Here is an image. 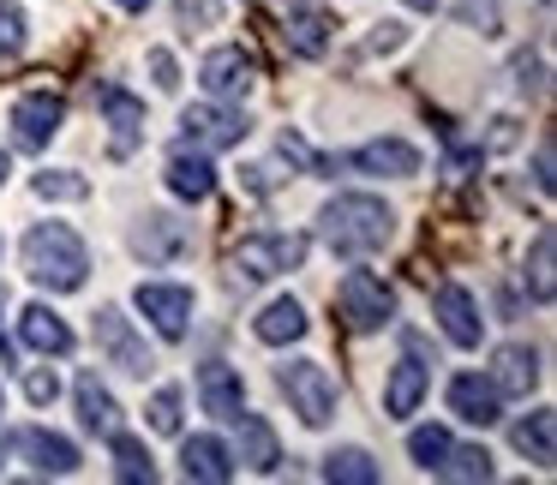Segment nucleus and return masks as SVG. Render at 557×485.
I'll use <instances>...</instances> for the list:
<instances>
[{
	"label": "nucleus",
	"instance_id": "obj_43",
	"mask_svg": "<svg viewBox=\"0 0 557 485\" xmlns=\"http://www.w3.org/2000/svg\"><path fill=\"white\" fill-rule=\"evenodd\" d=\"M7 174H13V162H7V150H0V186H7Z\"/></svg>",
	"mask_w": 557,
	"mask_h": 485
},
{
	"label": "nucleus",
	"instance_id": "obj_37",
	"mask_svg": "<svg viewBox=\"0 0 557 485\" xmlns=\"http://www.w3.org/2000/svg\"><path fill=\"white\" fill-rule=\"evenodd\" d=\"M25 396L37 401V408H49V401L61 396V377H54V372H42V365H37V372L25 377Z\"/></svg>",
	"mask_w": 557,
	"mask_h": 485
},
{
	"label": "nucleus",
	"instance_id": "obj_15",
	"mask_svg": "<svg viewBox=\"0 0 557 485\" xmlns=\"http://www.w3.org/2000/svg\"><path fill=\"white\" fill-rule=\"evenodd\" d=\"M181 473L198 480V485H222V480H234V449L222 444V437L198 432V437L181 444Z\"/></svg>",
	"mask_w": 557,
	"mask_h": 485
},
{
	"label": "nucleus",
	"instance_id": "obj_8",
	"mask_svg": "<svg viewBox=\"0 0 557 485\" xmlns=\"http://www.w3.org/2000/svg\"><path fill=\"white\" fill-rule=\"evenodd\" d=\"M138 312L157 324L162 341H181L186 324H193V288H174V282H138Z\"/></svg>",
	"mask_w": 557,
	"mask_h": 485
},
{
	"label": "nucleus",
	"instance_id": "obj_27",
	"mask_svg": "<svg viewBox=\"0 0 557 485\" xmlns=\"http://www.w3.org/2000/svg\"><path fill=\"white\" fill-rule=\"evenodd\" d=\"M282 37H288V49H294V54L318 61V54L330 49V18H324V13H294L288 25H282Z\"/></svg>",
	"mask_w": 557,
	"mask_h": 485
},
{
	"label": "nucleus",
	"instance_id": "obj_34",
	"mask_svg": "<svg viewBox=\"0 0 557 485\" xmlns=\"http://www.w3.org/2000/svg\"><path fill=\"white\" fill-rule=\"evenodd\" d=\"M145 413H150V432L174 437V432H181V389H157Z\"/></svg>",
	"mask_w": 557,
	"mask_h": 485
},
{
	"label": "nucleus",
	"instance_id": "obj_23",
	"mask_svg": "<svg viewBox=\"0 0 557 485\" xmlns=\"http://www.w3.org/2000/svg\"><path fill=\"white\" fill-rule=\"evenodd\" d=\"M18 449L30 456V468H37V473H73L78 468V449L66 444L61 432H42V425L18 432Z\"/></svg>",
	"mask_w": 557,
	"mask_h": 485
},
{
	"label": "nucleus",
	"instance_id": "obj_40",
	"mask_svg": "<svg viewBox=\"0 0 557 485\" xmlns=\"http://www.w3.org/2000/svg\"><path fill=\"white\" fill-rule=\"evenodd\" d=\"M114 7H126V13H145L150 0H114Z\"/></svg>",
	"mask_w": 557,
	"mask_h": 485
},
{
	"label": "nucleus",
	"instance_id": "obj_9",
	"mask_svg": "<svg viewBox=\"0 0 557 485\" xmlns=\"http://www.w3.org/2000/svg\"><path fill=\"white\" fill-rule=\"evenodd\" d=\"M432 318L444 324V336L456 341V348H480L485 318H480V306H473V294L461 288V282H437V294H432Z\"/></svg>",
	"mask_w": 557,
	"mask_h": 485
},
{
	"label": "nucleus",
	"instance_id": "obj_19",
	"mask_svg": "<svg viewBox=\"0 0 557 485\" xmlns=\"http://www.w3.org/2000/svg\"><path fill=\"white\" fill-rule=\"evenodd\" d=\"M73 401H78V420H85V432H97V437H114V432H121V408H114V396L97 384V372H78Z\"/></svg>",
	"mask_w": 557,
	"mask_h": 485
},
{
	"label": "nucleus",
	"instance_id": "obj_1",
	"mask_svg": "<svg viewBox=\"0 0 557 485\" xmlns=\"http://www.w3.org/2000/svg\"><path fill=\"white\" fill-rule=\"evenodd\" d=\"M389 234H396V216H389V204L372 192H342V198H330L324 216H318V240L330 246V258H348V264L384 252Z\"/></svg>",
	"mask_w": 557,
	"mask_h": 485
},
{
	"label": "nucleus",
	"instance_id": "obj_32",
	"mask_svg": "<svg viewBox=\"0 0 557 485\" xmlns=\"http://www.w3.org/2000/svg\"><path fill=\"white\" fill-rule=\"evenodd\" d=\"M408 456L420 461L425 473H437V461L449 456V432L444 425H420V432H408Z\"/></svg>",
	"mask_w": 557,
	"mask_h": 485
},
{
	"label": "nucleus",
	"instance_id": "obj_13",
	"mask_svg": "<svg viewBox=\"0 0 557 485\" xmlns=\"http://www.w3.org/2000/svg\"><path fill=\"white\" fill-rule=\"evenodd\" d=\"M354 174H389V181H413L420 174V150L408 145V138H372V145H360L348 157Z\"/></svg>",
	"mask_w": 557,
	"mask_h": 485
},
{
	"label": "nucleus",
	"instance_id": "obj_29",
	"mask_svg": "<svg viewBox=\"0 0 557 485\" xmlns=\"http://www.w3.org/2000/svg\"><path fill=\"white\" fill-rule=\"evenodd\" d=\"M114 473L121 480H157V461H150V449L138 444V437H126V432H114Z\"/></svg>",
	"mask_w": 557,
	"mask_h": 485
},
{
	"label": "nucleus",
	"instance_id": "obj_36",
	"mask_svg": "<svg viewBox=\"0 0 557 485\" xmlns=\"http://www.w3.org/2000/svg\"><path fill=\"white\" fill-rule=\"evenodd\" d=\"M456 18H461L468 30L480 25V37H497V30H504V18H497V0H461Z\"/></svg>",
	"mask_w": 557,
	"mask_h": 485
},
{
	"label": "nucleus",
	"instance_id": "obj_10",
	"mask_svg": "<svg viewBox=\"0 0 557 485\" xmlns=\"http://www.w3.org/2000/svg\"><path fill=\"white\" fill-rule=\"evenodd\" d=\"M61 121H66V102L54 97V90H30V97L13 102V138L25 150H42L54 133H61Z\"/></svg>",
	"mask_w": 557,
	"mask_h": 485
},
{
	"label": "nucleus",
	"instance_id": "obj_25",
	"mask_svg": "<svg viewBox=\"0 0 557 485\" xmlns=\"http://www.w3.org/2000/svg\"><path fill=\"white\" fill-rule=\"evenodd\" d=\"M258 341H270V348H282V341H300L306 336V306L300 300H270L264 312H258Z\"/></svg>",
	"mask_w": 557,
	"mask_h": 485
},
{
	"label": "nucleus",
	"instance_id": "obj_39",
	"mask_svg": "<svg viewBox=\"0 0 557 485\" xmlns=\"http://www.w3.org/2000/svg\"><path fill=\"white\" fill-rule=\"evenodd\" d=\"M533 181H540V192H552V145H540V157H533Z\"/></svg>",
	"mask_w": 557,
	"mask_h": 485
},
{
	"label": "nucleus",
	"instance_id": "obj_18",
	"mask_svg": "<svg viewBox=\"0 0 557 485\" xmlns=\"http://www.w3.org/2000/svg\"><path fill=\"white\" fill-rule=\"evenodd\" d=\"M97 102H102V114H109V126H114V157H126V150L138 145V133H145V102L126 97L121 85H102Z\"/></svg>",
	"mask_w": 557,
	"mask_h": 485
},
{
	"label": "nucleus",
	"instance_id": "obj_33",
	"mask_svg": "<svg viewBox=\"0 0 557 485\" xmlns=\"http://www.w3.org/2000/svg\"><path fill=\"white\" fill-rule=\"evenodd\" d=\"M90 186L78 181L73 169H49V174H37V198H54V204H73V198H85Z\"/></svg>",
	"mask_w": 557,
	"mask_h": 485
},
{
	"label": "nucleus",
	"instance_id": "obj_20",
	"mask_svg": "<svg viewBox=\"0 0 557 485\" xmlns=\"http://www.w3.org/2000/svg\"><path fill=\"white\" fill-rule=\"evenodd\" d=\"M133 246L138 252L150 258V264H169V258H181L186 246H193V228H186V222H174V216H145V228L133 234Z\"/></svg>",
	"mask_w": 557,
	"mask_h": 485
},
{
	"label": "nucleus",
	"instance_id": "obj_11",
	"mask_svg": "<svg viewBox=\"0 0 557 485\" xmlns=\"http://www.w3.org/2000/svg\"><path fill=\"white\" fill-rule=\"evenodd\" d=\"M97 348L109 353V365H121V372H133V377H145L150 365H157V360H150V348L133 336V324H126L114 306H102V312H97Z\"/></svg>",
	"mask_w": 557,
	"mask_h": 485
},
{
	"label": "nucleus",
	"instance_id": "obj_42",
	"mask_svg": "<svg viewBox=\"0 0 557 485\" xmlns=\"http://www.w3.org/2000/svg\"><path fill=\"white\" fill-rule=\"evenodd\" d=\"M0 306H7V288H0ZM0 360H13V348H7V336H0Z\"/></svg>",
	"mask_w": 557,
	"mask_h": 485
},
{
	"label": "nucleus",
	"instance_id": "obj_35",
	"mask_svg": "<svg viewBox=\"0 0 557 485\" xmlns=\"http://www.w3.org/2000/svg\"><path fill=\"white\" fill-rule=\"evenodd\" d=\"M18 49H25V13L13 0H0V61H13Z\"/></svg>",
	"mask_w": 557,
	"mask_h": 485
},
{
	"label": "nucleus",
	"instance_id": "obj_2",
	"mask_svg": "<svg viewBox=\"0 0 557 485\" xmlns=\"http://www.w3.org/2000/svg\"><path fill=\"white\" fill-rule=\"evenodd\" d=\"M25 270H30L37 288L73 294V288H85V276H90V252L66 222H37V228L25 234Z\"/></svg>",
	"mask_w": 557,
	"mask_h": 485
},
{
	"label": "nucleus",
	"instance_id": "obj_14",
	"mask_svg": "<svg viewBox=\"0 0 557 485\" xmlns=\"http://www.w3.org/2000/svg\"><path fill=\"white\" fill-rule=\"evenodd\" d=\"M449 408H456L468 425H497L504 420V389H497L492 377H480V372H461L456 384H449Z\"/></svg>",
	"mask_w": 557,
	"mask_h": 485
},
{
	"label": "nucleus",
	"instance_id": "obj_16",
	"mask_svg": "<svg viewBox=\"0 0 557 485\" xmlns=\"http://www.w3.org/2000/svg\"><path fill=\"white\" fill-rule=\"evenodd\" d=\"M198 401H205V413H216V420L234 425V413L246 408V389H240V372L222 360L198 365Z\"/></svg>",
	"mask_w": 557,
	"mask_h": 485
},
{
	"label": "nucleus",
	"instance_id": "obj_30",
	"mask_svg": "<svg viewBox=\"0 0 557 485\" xmlns=\"http://www.w3.org/2000/svg\"><path fill=\"white\" fill-rule=\"evenodd\" d=\"M552 252H557L552 228H540V240H533V258H528V288H533V300H540V306L557 294V282H552Z\"/></svg>",
	"mask_w": 557,
	"mask_h": 485
},
{
	"label": "nucleus",
	"instance_id": "obj_28",
	"mask_svg": "<svg viewBox=\"0 0 557 485\" xmlns=\"http://www.w3.org/2000/svg\"><path fill=\"white\" fill-rule=\"evenodd\" d=\"M324 480L330 485H377V461L366 449H330L324 456Z\"/></svg>",
	"mask_w": 557,
	"mask_h": 485
},
{
	"label": "nucleus",
	"instance_id": "obj_41",
	"mask_svg": "<svg viewBox=\"0 0 557 485\" xmlns=\"http://www.w3.org/2000/svg\"><path fill=\"white\" fill-rule=\"evenodd\" d=\"M413 13H437V0H408Z\"/></svg>",
	"mask_w": 557,
	"mask_h": 485
},
{
	"label": "nucleus",
	"instance_id": "obj_21",
	"mask_svg": "<svg viewBox=\"0 0 557 485\" xmlns=\"http://www.w3.org/2000/svg\"><path fill=\"white\" fill-rule=\"evenodd\" d=\"M18 336L37 353H73V329H66L61 312H49V306H25V312H18Z\"/></svg>",
	"mask_w": 557,
	"mask_h": 485
},
{
	"label": "nucleus",
	"instance_id": "obj_5",
	"mask_svg": "<svg viewBox=\"0 0 557 485\" xmlns=\"http://www.w3.org/2000/svg\"><path fill=\"white\" fill-rule=\"evenodd\" d=\"M336 312L354 336H366V329H384L389 318H396V294H389L372 270H348L342 288H336Z\"/></svg>",
	"mask_w": 557,
	"mask_h": 485
},
{
	"label": "nucleus",
	"instance_id": "obj_17",
	"mask_svg": "<svg viewBox=\"0 0 557 485\" xmlns=\"http://www.w3.org/2000/svg\"><path fill=\"white\" fill-rule=\"evenodd\" d=\"M169 192L186 198V204H205L216 192V169H210L205 150H174L169 157Z\"/></svg>",
	"mask_w": 557,
	"mask_h": 485
},
{
	"label": "nucleus",
	"instance_id": "obj_3",
	"mask_svg": "<svg viewBox=\"0 0 557 485\" xmlns=\"http://www.w3.org/2000/svg\"><path fill=\"white\" fill-rule=\"evenodd\" d=\"M276 389L288 396V408L300 413V425H330L336 420V377H330L318 360L276 365Z\"/></svg>",
	"mask_w": 557,
	"mask_h": 485
},
{
	"label": "nucleus",
	"instance_id": "obj_4",
	"mask_svg": "<svg viewBox=\"0 0 557 485\" xmlns=\"http://www.w3.org/2000/svg\"><path fill=\"white\" fill-rule=\"evenodd\" d=\"M300 264H306V240H300V234H246V240L228 252V270L240 282H270V276L300 270Z\"/></svg>",
	"mask_w": 557,
	"mask_h": 485
},
{
	"label": "nucleus",
	"instance_id": "obj_6",
	"mask_svg": "<svg viewBox=\"0 0 557 485\" xmlns=\"http://www.w3.org/2000/svg\"><path fill=\"white\" fill-rule=\"evenodd\" d=\"M252 78H258L252 54L234 49V42H228V49H210L205 66H198V85H205L210 102H240L246 90H252Z\"/></svg>",
	"mask_w": 557,
	"mask_h": 485
},
{
	"label": "nucleus",
	"instance_id": "obj_38",
	"mask_svg": "<svg viewBox=\"0 0 557 485\" xmlns=\"http://www.w3.org/2000/svg\"><path fill=\"white\" fill-rule=\"evenodd\" d=\"M150 73H157V90H181V66H174V54H169V49L150 54Z\"/></svg>",
	"mask_w": 557,
	"mask_h": 485
},
{
	"label": "nucleus",
	"instance_id": "obj_12",
	"mask_svg": "<svg viewBox=\"0 0 557 485\" xmlns=\"http://www.w3.org/2000/svg\"><path fill=\"white\" fill-rule=\"evenodd\" d=\"M425 389H432V372H425V360L413 353V341H408V353H401V360L389 365V384H384V413H389V420H408V413H420Z\"/></svg>",
	"mask_w": 557,
	"mask_h": 485
},
{
	"label": "nucleus",
	"instance_id": "obj_24",
	"mask_svg": "<svg viewBox=\"0 0 557 485\" xmlns=\"http://www.w3.org/2000/svg\"><path fill=\"white\" fill-rule=\"evenodd\" d=\"M509 444H516L528 461L552 468V461H557V413H552V408H533L528 420H521L516 432H509Z\"/></svg>",
	"mask_w": 557,
	"mask_h": 485
},
{
	"label": "nucleus",
	"instance_id": "obj_26",
	"mask_svg": "<svg viewBox=\"0 0 557 485\" xmlns=\"http://www.w3.org/2000/svg\"><path fill=\"white\" fill-rule=\"evenodd\" d=\"M497 389H509V396H528L533 384H540V353L533 348H497Z\"/></svg>",
	"mask_w": 557,
	"mask_h": 485
},
{
	"label": "nucleus",
	"instance_id": "obj_44",
	"mask_svg": "<svg viewBox=\"0 0 557 485\" xmlns=\"http://www.w3.org/2000/svg\"><path fill=\"white\" fill-rule=\"evenodd\" d=\"M0 461H7V437H0Z\"/></svg>",
	"mask_w": 557,
	"mask_h": 485
},
{
	"label": "nucleus",
	"instance_id": "obj_7",
	"mask_svg": "<svg viewBox=\"0 0 557 485\" xmlns=\"http://www.w3.org/2000/svg\"><path fill=\"white\" fill-rule=\"evenodd\" d=\"M181 133L193 150H234L252 126H246L240 109H222V102H205V109H186L181 114Z\"/></svg>",
	"mask_w": 557,
	"mask_h": 485
},
{
	"label": "nucleus",
	"instance_id": "obj_22",
	"mask_svg": "<svg viewBox=\"0 0 557 485\" xmlns=\"http://www.w3.org/2000/svg\"><path fill=\"white\" fill-rule=\"evenodd\" d=\"M234 425H240V461L246 468H258V473H276V461H282V449H276V432H270V420L264 413H234Z\"/></svg>",
	"mask_w": 557,
	"mask_h": 485
},
{
	"label": "nucleus",
	"instance_id": "obj_31",
	"mask_svg": "<svg viewBox=\"0 0 557 485\" xmlns=\"http://www.w3.org/2000/svg\"><path fill=\"white\" fill-rule=\"evenodd\" d=\"M437 473H444V480H492V456H485L480 444H468V449L449 444V456L437 461Z\"/></svg>",
	"mask_w": 557,
	"mask_h": 485
}]
</instances>
